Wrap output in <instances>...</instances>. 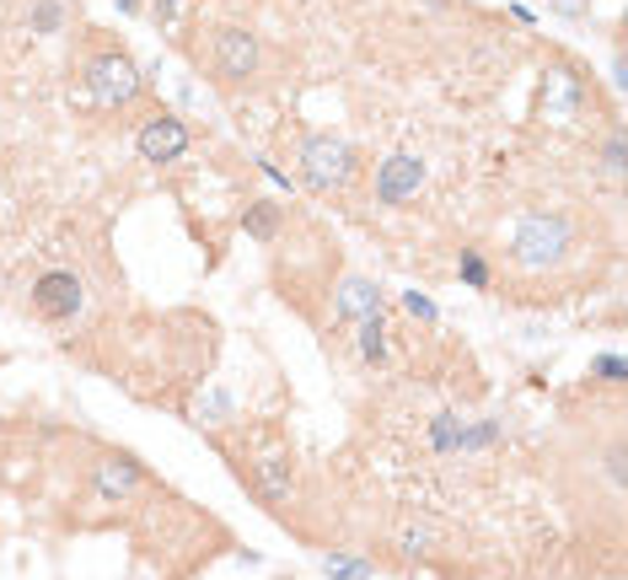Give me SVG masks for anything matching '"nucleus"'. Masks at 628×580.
<instances>
[{"label": "nucleus", "instance_id": "nucleus-14", "mask_svg": "<svg viewBox=\"0 0 628 580\" xmlns=\"http://www.w3.org/2000/svg\"><path fill=\"white\" fill-rule=\"evenodd\" d=\"M596 371H602L607 382H624V360H618V355H607V360H596Z\"/></svg>", "mask_w": 628, "mask_h": 580}, {"label": "nucleus", "instance_id": "nucleus-10", "mask_svg": "<svg viewBox=\"0 0 628 580\" xmlns=\"http://www.w3.org/2000/svg\"><path fill=\"white\" fill-rule=\"evenodd\" d=\"M274 232H280V204L252 199V204H248V237H258V242H274Z\"/></svg>", "mask_w": 628, "mask_h": 580}, {"label": "nucleus", "instance_id": "nucleus-1", "mask_svg": "<svg viewBox=\"0 0 628 580\" xmlns=\"http://www.w3.org/2000/svg\"><path fill=\"white\" fill-rule=\"evenodd\" d=\"M210 75L221 81V86H242L258 75V38H252L248 27H215L210 33Z\"/></svg>", "mask_w": 628, "mask_h": 580}, {"label": "nucleus", "instance_id": "nucleus-13", "mask_svg": "<svg viewBox=\"0 0 628 580\" xmlns=\"http://www.w3.org/2000/svg\"><path fill=\"white\" fill-rule=\"evenodd\" d=\"M328 576H339V580H360V576H371V565H360V559H328Z\"/></svg>", "mask_w": 628, "mask_h": 580}, {"label": "nucleus", "instance_id": "nucleus-12", "mask_svg": "<svg viewBox=\"0 0 628 580\" xmlns=\"http://www.w3.org/2000/svg\"><path fill=\"white\" fill-rule=\"evenodd\" d=\"M462 280H467L473 291H489V263H484V258L473 253V248L462 253Z\"/></svg>", "mask_w": 628, "mask_h": 580}, {"label": "nucleus", "instance_id": "nucleus-9", "mask_svg": "<svg viewBox=\"0 0 628 580\" xmlns=\"http://www.w3.org/2000/svg\"><path fill=\"white\" fill-rule=\"evenodd\" d=\"M134 484H140V467H134L129 457H108V462H103V495H108V500H114V495L125 500Z\"/></svg>", "mask_w": 628, "mask_h": 580}, {"label": "nucleus", "instance_id": "nucleus-2", "mask_svg": "<svg viewBox=\"0 0 628 580\" xmlns=\"http://www.w3.org/2000/svg\"><path fill=\"white\" fill-rule=\"evenodd\" d=\"M569 237H574V232H569L565 215H554V210H532V215L516 226L510 253L521 258V263H548V258H565Z\"/></svg>", "mask_w": 628, "mask_h": 580}, {"label": "nucleus", "instance_id": "nucleus-5", "mask_svg": "<svg viewBox=\"0 0 628 580\" xmlns=\"http://www.w3.org/2000/svg\"><path fill=\"white\" fill-rule=\"evenodd\" d=\"M81 307H86V285L75 269H49L33 280V312L44 322H70Z\"/></svg>", "mask_w": 628, "mask_h": 580}, {"label": "nucleus", "instance_id": "nucleus-15", "mask_svg": "<svg viewBox=\"0 0 628 580\" xmlns=\"http://www.w3.org/2000/svg\"><path fill=\"white\" fill-rule=\"evenodd\" d=\"M408 312H414V318H436V307H430V301H425V296H419V291H414V296H408Z\"/></svg>", "mask_w": 628, "mask_h": 580}, {"label": "nucleus", "instance_id": "nucleus-3", "mask_svg": "<svg viewBox=\"0 0 628 580\" xmlns=\"http://www.w3.org/2000/svg\"><path fill=\"white\" fill-rule=\"evenodd\" d=\"M86 92L103 103V108H125L129 97L140 92V70L125 49H103L97 60H86Z\"/></svg>", "mask_w": 628, "mask_h": 580}, {"label": "nucleus", "instance_id": "nucleus-6", "mask_svg": "<svg viewBox=\"0 0 628 580\" xmlns=\"http://www.w3.org/2000/svg\"><path fill=\"white\" fill-rule=\"evenodd\" d=\"M134 145H140L145 162H178V156L189 151V125H183L178 114H156V119L140 125Z\"/></svg>", "mask_w": 628, "mask_h": 580}, {"label": "nucleus", "instance_id": "nucleus-4", "mask_svg": "<svg viewBox=\"0 0 628 580\" xmlns=\"http://www.w3.org/2000/svg\"><path fill=\"white\" fill-rule=\"evenodd\" d=\"M301 173H307V184L317 193H333L349 184V173H355V151L344 145V140H333V134H312L307 145H301Z\"/></svg>", "mask_w": 628, "mask_h": 580}, {"label": "nucleus", "instance_id": "nucleus-11", "mask_svg": "<svg viewBox=\"0 0 628 580\" xmlns=\"http://www.w3.org/2000/svg\"><path fill=\"white\" fill-rule=\"evenodd\" d=\"M381 333H387V328H381V312L377 318H360V355H366V360H381V355H387V339H381Z\"/></svg>", "mask_w": 628, "mask_h": 580}, {"label": "nucleus", "instance_id": "nucleus-8", "mask_svg": "<svg viewBox=\"0 0 628 580\" xmlns=\"http://www.w3.org/2000/svg\"><path fill=\"white\" fill-rule=\"evenodd\" d=\"M339 312H344V318H377V312H381V291H377V285H366V280H349V285H344V296H339Z\"/></svg>", "mask_w": 628, "mask_h": 580}, {"label": "nucleus", "instance_id": "nucleus-7", "mask_svg": "<svg viewBox=\"0 0 628 580\" xmlns=\"http://www.w3.org/2000/svg\"><path fill=\"white\" fill-rule=\"evenodd\" d=\"M425 184V162L419 156H408V151H398V156H387L377 173V199L381 204H403V199H414Z\"/></svg>", "mask_w": 628, "mask_h": 580}]
</instances>
